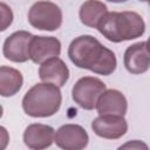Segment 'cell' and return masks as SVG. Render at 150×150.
I'll return each mask as SVG.
<instances>
[{
    "label": "cell",
    "mask_w": 150,
    "mask_h": 150,
    "mask_svg": "<svg viewBox=\"0 0 150 150\" xmlns=\"http://www.w3.org/2000/svg\"><path fill=\"white\" fill-rule=\"evenodd\" d=\"M148 5H149V6H150V1H149V2H148Z\"/></svg>",
    "instance_id": "obj_19"
},
{
    "label": "cell",
    "mask_w": 150,
    "mask_h": 150,
    "mask_svg": "<svg viewBox=\"0 0 150 150\" xmlns=\"http://www.w3.org/2000/svg\"><path fill=\"white\" fill-rule=\"evenodd\" d=\"M107 90L105 83L94 76L81 77L71 89V96L75 103L86 110L96 108L100 96Z\"/></svg>",
    "instance_id": "obj_5"
},
{
    "label": "cell",
    "mask_w": 150,
    "mask_h": 150,
    "mask_svg": "<svg viewBox=\"0 0 150 150\" xmlns=\"http://www.w3.org/2000/svg\"><path fill=\"white\" fill-rule=\"evenodd\" d=\"M117 150H149V148L146 143H144L143 141L134 139V141H129L122 144L121 146H118Z\"/></svg>",
    "instance_id": "obj_17"
},
{
    "label": "cell",
    "mask_w": 150,
    "mask_h": 150,
    "mask_svg": "<svg viewBox=\"0 0 150 150\" xmlns=\"http://www.w3.org/2000/svg\"><path fill=\"white\" fill-rule=\"evenodd\" d=\"M93 131L102 137L108 139H117L125 135L128 130V123L123 116L105 115L98 116L91 122Z\"/></svg>",
    "instance_id": "obj_9"
},
{
    "label": "cell",
    "mask_w": 150,
    "mask_h": 150,
    "mask_svg": "<svg viewBox=\"0 0 150 150\" xmlns=\"http://www.w3.org/2000/svg\"><path fill=\"white\" fill-rule=\"evenodd\" d=\"M127 70L131 74H143L150 67V54L145 42H136L125 49L123 57Z\"/></svg>",
    "instance_id": "obj_11"
},
{
    "label": "cell",
    "mask_w": 150,
    "mask_h": 150,
    "mask_svg": "<svg viewBox=\"0 0 150 150\" xmlns=\"http://www.w3.org/2000/svg\"><path fill=\"white\" fill-rule=\"evenodd\" d=\"M87 131L79 124H64L55 132L54 142L62 150H83L88 144Z\"/></svg>",
    "instance_id": "obj_7"
},
{
    "label": "cell",
    "mask_w": 150,
    "mask_h": 150,
    "mask_svg": "<svg viewBox=\"0 0 150 150\" xmlns=\"http://www.w3.org/2000/svg\"><path fill=\"white\" fill-rule=\"evenodd\" d=\"M98 32L111 42H122L139 38L145 32L143 18L132 11L108 12L98 22Z\"/></svg>",
    "instance_id": "obj_2"
},
{
    "label": "cell",
    "mask_w": 150,
    "mask_h": 150,
    "mask_svg": "<svg viewBox=\"0 0 150 150\" xmlns=\"http://www.w3.org/2000/svg\"><path fill=\"white\" fill-rule=\"evenodd\" d=\"M96 109L100 116H124L128 109V102L121 91L116 89H108L100 96Z\"/></svg>",
    "instance_id": "obj_12"
},
{
    "label": "cell",
    "mask_w": 150,
    "mask_h": 150,
    "mask_svg": "<svg viewBox=\"0 0 150 150\" xmlns=\"http://www.w3.org/2000/svg\"><path fill=\"white\" fill-rule=\"evenodd\" d=\"M0 14H1V28L0 29L5 30L13 21V13L6 4L0 2Z\"/></svg>",
    "instance_id": "obj_16"
},
{
    "label": "cell",
    "mask_w": 150,
    "mask_h": 150,
    "mask_svg": "<svg viewBox=\"0 0 150 150\" xmlns=\"http://www.w3.org/2000/svg\"><path fill=\"white\" fill-rule=\"evenodd\" d=\"M22 74L12 67L1 66L0 68V94L4 97L15 95L22 87Z\"/></svg>",
    "instance_id": "obj_14"
},
{
    "label": "cell",
    "mask_w": 150,
    "mask_h": 150,
    "mask_svg": "<svg viewBox=\"0 0 150 150\" xmlns=\"http://www.w3.org/2000/svg\"><path fill=\"white\" fill-rule=\"evenodd\" d=\"M68 56L76 67L103 76L112 74L117 64L114 52L91 35L75 38L69 45Z\"/></svg>",
    "instance_id": "obj_1"
},
{
    "label": "cell",
    "mask_w": 150,
    "mask_h": 150,
    "mask_svg": "<svg viewBox=\"0 0 150 150\" xmlns=\"http://www.w3.org/2000/svg\"><path fill=\"white\" fill-rule=\"evenodd\" d=\"M145 45H146V49H148V52H149V54H150V36H149V39L146 40Z\"/></svg>",
    "instance_id": "obj_18"
},
{
    "label": "cell",
    "mask_w": 150,
    "mask_h": 150,
    "mask_svg": "<svg viewBox=\"0 0 150 150\" xmlns=\"http://www.w3.org/2000/svg\"><path fill=\"white\" fill-rule=\"evenodd\" d=\"M107 13H108L107 6L103 2L96 1V0H90V1H86L81 5L79 15H80V20L83 25L91 27V28H97L98 22Z\"/></svg>",
    "instance_id": "obj_15"
},
{
    "label": "cell",
    "mask_w": 150,
    "mask_h": 150,
    "mask_svg": "<svg viewBox=\"0 0 150 150\" xmlns=\"http://www.w3.org/2000/svg\"><path fill=\"white\" fill-rule=\"evenodd\" d=\"M39 77L41 79V81H43V83H50L56 87H62L69 79V69L61 59L54 57L40 66Z\"/></svg>",
    "instance_id": "obj_13"
},
{
    "label": "cell",
    "mask_w": 150,
    "mask_h": 150,
    "mask_svg": "<svg viewBox=\"0 0 150 150\" xmlns=\"http://www.w3.org/2000/svg\"><path fill=\"white\" fill-rule=\"evenodd\" d=\"M55 138L54 129L50 125L33 123L23 132V142L30 150H43L52 145Z\"/></svg>",
    "instance_id": "obj_10"
},
{
    "label": "cell",
    "mask_w": 150,
    "mask_h": 150,
    "mask_svg": "<svg viewBox=\"0 0 150 150\" xmlns=\"http://www.w3.org/2000/svg\"><path fill=\"white\" fill-rule=\"evenodd\" d=\"M61 102L62 95L59 87L50 83H38L25 94L22 108L32 117H49L59 111Z\"/></svg>",
    "instance_id": "obj_3"
},
{
    "label": "cell",
    "mask_w": 150,
    "mask_h": 150,
    "mask_svg": "<svg viewBox=\"0 0 150 150\" xmlns=\"http://www.w3.org/2000/svg\"><path fill=\"white\" fill-rule=\"evenodd\" d=\"M30 26L41 30H56L62 23L61 8L50 1H38L28 11Z\"/></svg>",
    "instance_id": "obj_4"
},
{
    "label": "cell",
    "mask_w": 150,
    "mask_h": 150,
    "mask_svg": "<svg viewBox=\"0 0 150 150\" xmlns=\"http://www.w3.org/2000/svg\"><path fill=\"white\" fill-rule=\"evenodd\" d=\"M61 53V42L54 36L34 35L30 41L29 56L34 63H43L50 59L57 57Z\"/></svg>",
    "instance_id": "obj_8"
},
{
    "label": "cell",
    "mask_w": 150,
    "mask_h": 150,
    "mask_svg": "<svg viewBox=\"0 0 150 150\" xmlns=\"http://www.w3.org/2000/svg\"><path fill=\"white\" fill-rule=\"evenodd\" d=\"M34 35L26 30H18L11 34L4 42V56L13 62L22 63L30 59L29 47Z\"/></svg>",
    "instance_id": "obj_6"
}]
</instances>
